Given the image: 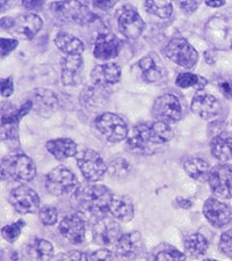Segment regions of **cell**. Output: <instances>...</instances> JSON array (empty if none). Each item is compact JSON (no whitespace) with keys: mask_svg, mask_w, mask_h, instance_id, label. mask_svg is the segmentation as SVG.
<instances>
[{"mask_svg":"<svg viewBox=\"0 0 232 261\" xmlns=\"http://www.w3.org/2000/svg\"><path fill=\"white\" fill-rule=\"evenodd\" d=\"M174 134L170 124L156 121L154 123H141L134 127L126 138V146L134 153L147 155L154 153L160 145L170 142Z\"/></svg>","mask_w":232,"mask_h":261,"instance_id":"1","label":"cell"},{"mask_svg":"<svg viewBox=\"0 0 232 261\" xmlns=\"http://www.w3.org/2000/svg\"><path fill=\"white\" fill-rule=\"evenodd\" d=\"M114 194L102 185H84L73 193L72 203L80 213L98 216H106Z\"/></svg>","mask_w":232,"mask_h":261,"instance_id":"2","label":"cell"},{"mask_svg":"<svg viewBox=\"0 0 232 261\" xmlns=\"http://www.w3.org/2000/svg\"><path fill=\"white\" fill-rule=\"evenodd\" d=\"M36 175V165L23 153L8 154L2 159V178L16 182H29Z\"/></svg>","mask_w":232,"mask_h":261,"instance_id":"3","label":"cell"},{"mask_svg":"<svg viewBox=\"0 0 232 261\" xmlns=\"http://www.w3.org/2000/svg\"><path fill=\"white\" fill-rule=\"evenodd\" d=\"M42 27H43V20L34 13L21 14L15 18L6 16L2 19V29L10 33L15 39L33 40Z\"/></svg>","mask_w":232,"mask_h":261,"instance_id":"4","label":"cell"},{"mask_svg":"<svg viewBox=\"0 0 232 261\" xmlns=\"http://www.w3.org/2000/svg\"><path fill=\"white\" fill-rule=\"evenodd\" d=\"M204 36L216 50L232 49V20L224 15H215L207 22Z\"/></svg>","mask_w":232,"mask_h":261,"instance_id":"5","label":"cell"},{"mask_svg":"<svg viewBox=\"0 0 232 261\" xmlns=\"http://www.w3.org/2000/svg\"><path fill=\"white\" fill-rule=\"evenodd\" d=\"M51 11L60 20L77 23L79 26H85L98 18L82 2H55Z\"/></svg>","mask_w":232,"mask_h":261,"instance_id":"6","label":"cell"},{"mask_svg":"<svg viewBox=\"0 0 232 261\" xmlns=\"http://www.w3.org/2000/svg\"><path fill=\"white\" fill-rule=\"evenodd\" d=\"M79 187L77 176L65 166H57L45 176V188L49 194L63 196L72 194Z\"/></svg>","mask_w":232,"mask_h":261,"instance_id":"7","label":"cell"},{"mask_svg":"<svg viewBox=\"0 0 232 261\" xmlns=\"http://www.w3.org/2000/svg\"><path fill=\"white\" fill-rule=\"evenodd\" d=\"M95 128L108 142L119 143L128 138V125L121 116L114 113H104L96 116Z\"/></svg>","mask_w":232,"mask_h":261,"instance_id":"8","label":"cell"},{"mask_svg":"<svg viewBox=\"0 0 232 261\" xmlns=\"http://www.w3.org/2000/svg\"><path fill=\"white\" fill-rule=\"evenodd\" d=\"M77 165L84 178L94 184L104 178L108 171V165L99 152L93 149H85L77 157Z\"/></svg>","mask_w":232,"mask_h":261,"instance_id":"9","label":"cell"},{"mask_svg":"<svg viewBox=\"0 0 232 261\" xmlns=\"http://www.w3.org/2000/svg\"><path fill=\"white\" fill-rule=\"evenodd\" d=\"M165 55L171 61L185 69H192L199 61V54L196 50L187 40L181 37H175L168 42L165 47Z\"/></svg>","mask_w":232,"mask_h":261,"instance_id":"10","label":"cell"},{"mask_svg":"<svg viewBox=\"0 0 232 261\" xmlns=\"http://www.w3.org/2000/svg\"><path fill=\"white\" fill-rule=\"evenodd\" d=\"M152 116L159 122L172 124L183 117V106L178 96L166 93L156 99L152 107Z\"/></svg>","mask_w":232,"mask_h":261,"instance_id":"11","label":"cell"},{"mask_svg":"<svg viewBox=\"0 0 232 261\" xmlns=\"http://www.w3.org/2000/svg\"><path fill=\"white\" fill-rule=\"evenodd\" d=\"M93 241L101 246L115 245L122 237L121 226L115 218L102 216L92 226Z\"/></svg>","mask_w":232,"mask_h":261,"instance_id":"12","label":"cell"},{"mask_svg":"<svg viewBox=\"0 0 232 261\" xmlns=\"http://www.w3.org/2000/svg\"><path fill=\"white\" fill-rule=\"evenodd\" d=\"M208 182L215 195L221 199H232V165L219 164L214 166Z\"/></svg>","mask_w":232,"mask_h":261,"instance_id":"13","label":"cell"},{"mask_svg":"<svg viewBox=\"0 0 232 261\" xmlns=\"http://www.w3.org/2000/svg\"><path fill=\"white\" fill-rule=\"evenodd\" d=\"M8 200L12 207L20 214H33L40 210L39 194L26 185L12 189Z\"/></svg>","mask_w":232,"mask_h":261,"instance_id":"14","label":"cell"},{"mask_svg":"<svg viewBox=\"0 0 232 261\" xmlns=\"http://www.w3.org/2000/svg\"><path fill=\"white\" fill-rule=\"evenodd\" d=\"M191 109L194 114L200 116L203 120H213L221 114L222 105L219 100L212 94L202 91H196L194 94Z\"/></svg>","mask_w":232,"mask_h":261,"instance_id":"15","label":"cell"},{"mask_svg":"<svg viewBox=\"0 0 232 261\" xmlns=\"http://www.w3.org/2000/svg\"><path fill=\"white\" fill-rule=\"evenodd\" d=\"M33 109L32 100H28L22 106L8 113H3L2 115V140L18 142V128L19 122Z\"/></svg>","mask_w":232,"mask_h":261,"instance_id":"16","label":"cell"},{"mask_svg":"<svg viewBox=\"0 0 232 261\" xmlns=\"http://www.w3.org/2000/svg\"><path fill=\"white\" fill-rule=\"evenodd\" d=\"M58 230L67 242L78 245L85 239L86 222L80 214L66 215L61 221Z\"/></svg>","mask_w":232,"mask_h":261,"instance_id":"17","label":"cell"},{"mask_svg":"<svg viewBox=\"0 0 232 261\" xmlns=\"http://www.w3.org/2000/svg\"><path fill=\"white\" fill-rule=\"evenodd\" d=\"M203 215L215 228H223L232 221V209L224 202L210 197L203 204Z\"/></svg>","mask_w":232,"mask_h":261,"instance_id":"18","label":"cell"},{"mask_svg":"<svg viewBox=\"0 0 232 261\" xmlns=\"http://www.w3.org/2000/svg\"><path fill=\"white\" fill-rule=\"evenodd\" d=\"M84 61L82 55L65 56L61 60V79L64 86H78L83 82Z\"/></svg>","mask_w":232,"mask_h":261,"instance_id":"19","label":"cell"},{"mask_svg":"<svg viewBox=\"0 0 232 261\" xmlns=\"http://www.w3.org/2000/svg\"><path fill=\"white\" fill-rule=\"evenodd\" d=\"M145 23L136 10H125L119 16V29L126 39L136 40L144 32Z\"/></svg>","mask_w":232,"mask_h":261,"instance_id":"20","label":"cell"},{"mask_svg":"<svg viewBox=\"0 0 232 261\" xmlns=\"http://www.w3.org/2000/svg\"><path fill=\"white\" fill-rule=\"evenodd\" d=\"M121 41L116 36L108 33H100L96 36L93 55L100 61H109L120 54Z\"/></svg>","mask_w":232,"mask_h":261,"instance_id":"21","label":"cell"},{"mask_svg":"<svg viewBox=\"0 0 232 261\" xmlns=\"http://www.w3.org/2000/svg\"><path fill=\"white\" fill-rule=\"evenodd\" d=\"M114 246H115V253L120 258L125 259L136 258L144 251V242H143L141 233L137 231L122 234L119 242Z\"/></svg>","mask_w":232,"mask_h":261,"instance_id":"22","label":"cell"},{"mask_svg":"<svg viewBox=\"0 0 232 261\" xmlns=\"http://www.w3.org/2000/svg\"><path fill=\"white\" fill-rule=\"evenodd\" d=\"M122 74L121 66L116 63H105L96 65L92 70L91 77L93 84L102 88L116 85L120 82Z\"/></svg>","mask_w":232,"mask_h":261,"instance_id":"23","label":"cell"},{"mask_svg":"<svg viewBox=\"0 0 232 261\" xmlns=\"http://www.w3.org/2000/svg\"><path fill=\"white\" fill-rule=\"evenodd\" d=\"M32 102L34 112H36L40 116L48 117L56 111L60 100L55 92L45 88H37L33 91Z\"/></svg>","mask_w":232,"mask_h":261,"instance_id":"24","label":"cell"},{"mask_svg":"<svg viewBox=\"0 0 232 261\" xmlns=\"http://www.w3.org/2000/svg\"><path fill=\"white\" fill-rule=\"evenodd\" d=\"M137 65L141 70L143 79L146 83H157L163 78L164 65L154 53H151L143 57Z\"/></svg>","mask_w":232,"mask_h":261,"instance_id":"25","label":"cell"},{"mask_svg":"<svg viewBox=\"0 0 232 261\" xmlns=\"http://www.w3.org/2000/svg\"><path fill=\"white\" fill-rule=\"evenodd\" d=\"M108 212L115 220L126 223L132 221L135 216V205L129 196L113 195Z\"/></svg>","mask_w":232,"mask_h":261,"instance_id":"26","label":"cell"},{"mask_svg":"<svg viewBox=\"0 0 232 261\" xmlns=\"http://www.w3.org/2000/svg\"><path fill=\"white\" fill-rule=\"evenodd\" d=\"M46 150L57 161H65L78 153V145L71 138H56L46 143Z\"/></svg>","mask_w":232,"mask_h":261,"instance_id":"27","label":"cell"},{"mask_svg":"<svg viewBox=\"0 0 232 261\" xmlns=\"http://www.w3.org/2000/svg\"><path fill=\"white\" fill-rule=\"evenodd\" d=\"M26 255L31 261H50L54 256V246L46 239L34 238L26 246Z\"/></svg>","mask_w":232,"mask_h":261,"instance_id":"28","label":"cell"},{"mask_svg":"<svg viewBox=\"0 0 232 261\" xmlns=\"http://www.w3.org/2000/svg\"><path fill=\"white\" fill-rule=\"evenodd\" d=\"M184 168L192 179L200 182H208L209 174L212 172V166L201 157H191L184 163Z\"/></svg>","mask_w":232,"mask_h":261,"instance_id":"29","label":"cell"},{"mask_svg":"<svg viewBox=\"0 0 232 261\" xmlns=\"http://www.w3.org/2000/svg\"><path fill=\"white\" fill-rule=\"evenodd\" d=\"M210 150L215 158L221 162H229L232 159V136L226 132L213 137L210 142Z\"/></svg>","mask_w":232,"mask_h":261,"instance_id":"30","label":"cell"},{"mask_svg":"<svg viewBox=\"0 0 232 261\" xmlns=\"http://www.w3.org/2000/svg\"><path fill=\"white\" fill-rule=\"evenodd\" d=\"M57 48L66 56H73V55H82L85 50V45L78 37L73 36L72 34L60 32L55 39Z\"/></svg>","mask_w":232,"mask_h":261,"instance_id":"31","label":"cell"},{"mask_svg":"<svg viewBox=\"0 0 232 261\" xmlns=\"http://www.w3.org/2000/svg\"><path fill=\"white\" fill-rule=\"evenodd\" d=\"M185 252L188 256L193 259H199L207 253L209 247V243L207 238L201 233H191L184 241Z\"/></svg>","mask_w":232,"mask_h":261,"instance_id":"32","label":"cell"},{"mask_svg":"<svg viewBox=\"0 0 232 261\" xmlns=\"http://www.w3.org/2000/svg\"><path fill=\"white\" fill-rule=\"evenodd\" d=\"M106 90V88H102L100 86L93 85L92 87H86L85 90L83 91L82 93V101L83 105L88 109H96L102 106L104 102V93L102 92Z\"/></svg>","mask_w":232,"mask_h":261,"instance_id":"33","label":"cell"},{"mask_svg":"<svg viewBox=\"0 0 232 261\" xmlns=\"http://www.w3.org/2000/svg\"><path fill=\"white\" fill-rule=\"evenodd\" d=\"M144 8L147 13L158 16L160 19L170 18L173 13V5L171 2H154V0H146V2H144Z\"/></svg>","mask_w":232,"mask_h":261,"instance_id":"34","label":"cell"},{"mask_svg":"<svg viewBox=\"0 0 232 261\" xmlns=\"http://www.w3.org/2000/svg\"><path fill=\"white\" fill-rule=\"evenodd\" d=\"M208 81L201 75H196L191 72H183L179 73L175 79V85L180 88H188V87H196L197 91H202L207 85Z\"/></svg>","mask_w":232,"mask_h":261,"instance_id":"35","label":"cell"},{"mask_svg":"<svg viewBox=\"0 0 232 261\" xmlns=\"http://www.w3.org/2000/svg\"><path fill=\"white\" fill-rule=\"evenodd\" d=\"M132 171V166L128 163V161L122 157L114 158L108 164V173L115 178H124L128 175Z\"/></svg>","mask_w":232,"mask_h":261,"instance_id":"36","label":"cell"},{"mask_svg":"<svg viewBox=\"0 0 232 261\" xmlns=\"http://www.w3.org/2000/svg\"><path fill=\"white\" fill-rule=\"evenodd\" d=\"M26 223H24L23 220H19L12 224H8L6 226H4L2 229V234L3 238L7 241L8 243H14L16 239L20 237L21 231L24 228Z\"/></svg>","mask_w":232,"mask_h":261,"instance_id":"37","label":"cell"},{"mask_svg":"<svg viewBox=\"0 0 232 261\" xmlns=\"http://www.w3.org/2000/svg\"><path fill=\"white\" fill-rule=\"evenodd\" d=\"M39 218L41 223L45 226L56 224L58 221V212L53 205H43L39 210Z\"/></svg>","mask_w":232,"mask_h":261,"instance_id":"38","label":"cell"},{"mask_svg":"<svg viewBox=\"0 0 232 261\" xmlns=\"http://www.w3.org/2000/svg\"><path fill=\"white\" fill-rule=\"evenodd\" d=\"M186 256L175 248H165L154 254V261H185Z\"/></svg>","mask_w":232,"mask_h":261,"instance_id":"39","label":"cell"},{"mask_svg":"<svg viewBox=\"0 0 232 261\" xmlns=\"http://www.w3.org/2000/svg\"><path fill=\"white\" fill-rule=\"evenodd\" d=\"M218 248L223 254L232 259V229L225 231L221 236L218 243Z\"/></svg>","mask_w":232,"mask_h":261,"instance_id":"40","label":"cell"},{"mask_svg":"<svg viewBox=\"0 0 232 261\" xmlns=\"http://www.w3.org/2000/svg\"><path fill=\"white\" fill-rule=\"evenodd\" d=\"M91 261H120V256L115 252H112L106 248L99 250L90 255Z\"/></svg>","mask_w":232,"mask_h":261,"instance_id":"41","label":"cell"},{"mask_svg":"<svg viewBox=\"0 0 232 261\" xmlns=\"http://www.w3.org/2000/svg\"><path fill=\"white\" fill-rule=\"evenodd\" d=\"M58 261H91V258L84 252L70 251L62 254Z\"/></svg>","mask_w":232,"mask_h":261,"instance_id":"42","label":"cell"},{"mask_svg":"<svg viewBox=\"0 0 232 261\" xmlns=\"http://www.w3.org/2000/svg\"><path fill=\"white\" fill-rule=\"evenodd\" d=\"M19 41L15 39H2L0 40V49H2V57L5 58L13 50L18 47Z\"/></svg>","mask_w":232,"mask_h":261,"instance_id":"43","label":"cell"},{"mask_svg":"<svg viewBox=\"0 0 232 261\" xmlns=\"http://www.w3.org/2000/svg\"><path fill=\"white\" fill-rule=\"evenodd\" d=\"M14 92L13 77L2 79V96L3 98H10Z\"/></svg>","mask_w":232,"mask_h":261,"instance_id":"44","label":"cell"},{"mask_svg":"<svg viewBox=\"0 0 232 261\" xmlns=\"http://www.w3.org/2000/svg\"><path fill=\"white\" fill-rule=\"evenodd\" d=\"M178 5L181 10L185 12V13L192 14L200 7L201 3L200 2H179Z\"/></svg>","mask_w":232,"mask_h":261,"instance_id":"45","label":"cell"},{"mask_svg":"<svg viewBox=\"0 0 232 261\" xmlns=\"http://www.w3.org/2000/svg\"><path fill=\"white\" fill-rule=\"evenodd\" d=\"M218 87L226 99L232 100V83L229 81V79H227V81L225 79V81L219 82Z\"/></svg>","mask_w":232,"mask_h":261,"instance_id":"46","label":"cell"},{"mask_svg":"<svg viewBox=\"0 0 232 261\" xmlns=\"http://www.w3.org/2000/svg\"><path fill=\"white\" fill-rule=\"evenodd\" d=\"M92 3H93V6L104 11L111 10V8H113L116 5V2H106V0H104V2H92Z\"/></svg>","mask_w":232,"mask_h":261,"instance_id":"47","label":"cell"},{"mask_svg":"<svg viewBox=\"0 0 232 261\" xmlns=\"http://www.w3.org/2000/svg\"><path fill=\"white\" fill-rule=\"evenodd\" d=\"M44 2H22V6H24L29 11H37L43 7Z\"/></svg>","mask_w":232,"mask_h":261,"instance_id":"48","label":"cell"},{"mask_svg":"<svg viewBox=\"0 0 232 261\" xmlns=\"http://www.w3.org/2000/svg\"><path fill=\"white\" fill-rule=\"evenodd\" d=\"M216 51L214 49H208L207 51H204V60L207 64H214L216 62Z\"/></svg>","mask_w":232,"mask_h":261,"instance_id":"49","label":"cell"},{"mask_svg":"<svg viewBox=\"0 0 232 261\" xmlns=\"http://www.w3.org/2000/svg\"><path fill=\"white\" fill-rule=\"evenodd\" d=\"M176 202H178L181 208L187 209V208L192 207V201H189L187 199H184V197H178V199H176Z\"/></svg>","mask_w":232,"mask_h":261,"instance_id":"50","label":"cell"},{"mask_svg":"<svg viewBox=\"0 0 232 261\" xmlns=\"http://www.w3.org/2000/svg\"><path fill=\"white\" fill-rule=\"evenodd\" d=\"M225 0H221V2H205V5L209 6V7H214V8H218V7H222L225 5Z\"/></svg>","mask_w":232,"mask_h":261,"instance_id":"51","label":"cell"},{"mask_svg":"<svg viewBox=\"0 0 232 261\" xmlns=\"http://www.w3.org/2000/svg\"><path fill=\"white\" fill-rule=\"evenodd\" d=\"M203 261H216V260H214V259H205Z\"/></svg>","mask_w":232,"mask_h":261,"instance_id":"52","label":"cell"}]
</instances>
